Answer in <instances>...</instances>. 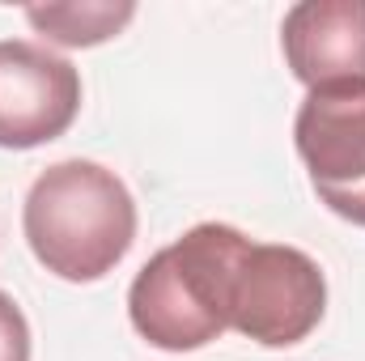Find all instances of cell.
<instances>
[{
	"label": "cell",
	"mask_w": 365,
	"mask_h": 361,
	"mask_svg": "<svg viewBox=\"0 0 365 361\" xmlns=\"http://www.w3.org/2000/svg\"><path fill=\"white\" fill-rule=\"evenodd\" d=\"M81 73L26 39L0 43V149H38L73 128Z\"/></svg>",
	"instance_id": "cell-5"
},
{
	"label": "cell",
	"mask_w": 365,
	"mask_h": 361,
	"mask_svg": "<svg viewBox=\"0 0 365 361\" xmlns=\"http://www.w3.org/2000/svg\"><path fill=\"white\" fill-rule=\"evenodd\" d=\"M21 230L34 260L51 276L90 285L115 272L132 251L136 200L115 171L68 158L34 179L21 208Z\"/></svg>",
	"instance_id": "cell-1"
},
{
	"label": "cell",
	"mask_w": 365,
	"mask_h": 361,
	"mask_svg": "<svg viewBox=\"0 0 365 361\" xmlns=\"http://www.w3.org/2000/svg\"><path fill=\"white\" fill-rule=\"evenodd\" d=\"M293 145L314 195L336 217L365 225V81H331L306 93Z\"/></svg>",
	"instance_id": "cell-4"
},
{
	"label": "cell",
	"mask_w": 365,
	"mask_h": 361,
	"mask_svg": "<svg viewBox=\"0 0 365 361\" xmlns=\"http://www.w3.org/2000/svg\"><path fill=\"white\" fill-rule=\"evenodd\" d=\"M136 17V4H47L26 9V21L60 47H98Z\"/></svg>",
	"instance_id": "cell-7"
},
{
	"label": "cell",
	"mask_w": 365,
	"mask_h": 361,
	"mask_svg": "<svg viewBox=\"0 0 365 361\" xmlns=\"http://www.w3.org/2000/svg\"><path fill=\"white\" fill-rule=\"evenodd\" d=\"M0 361H30V323L4 289H0Z\"/></svg>",
	"instance_id": "cell-8"
},
{
	"label": "cell",
	"mask_w": 365,
	"mask_h": 361,
	"mask_svg": "<svg viewBox=\"0 0 365 361\" xmlns=\"http://www.w3.org/2000/svg\"><path fill=\"white\" fill-rule=\"evenodd\" d=\"M251 238L204 221L162 247L128 289V319L162 353H195L230 327V289Z\"/></svg>",
	"instance_id": "cell-2"
},
{
	"label": "cell",
	"mask_w": 365,
	"mask_h": 361,
	"mask_svg": "<svg viewBox=\"0 0 365 361\" xmlns=\"http://www.w3.org/2000/svg\"><path fill=\"white\" fill-rule=\"evenodd\" d=\"M327 310L323 268L280 243H251L230 289V327L264 349L302 345Z\"/></svg>",
	"instance_id": "cell-3"
},
{
	"label": "cell",
	"mask_w": 365,
	"mask_h": 361,
	"mask_svg": "<svg viewBox=\"0 0 365 361\" xmlns=\"http://www.w3.org/2000/svg\"><path fill=\"white\" fill-rule=\"evenodd\" d=\"M284 64L306 90L365 81V0H302L280 26Z\"/></svg>",
	"instance_id": "cell-6"
}]
</instances>
